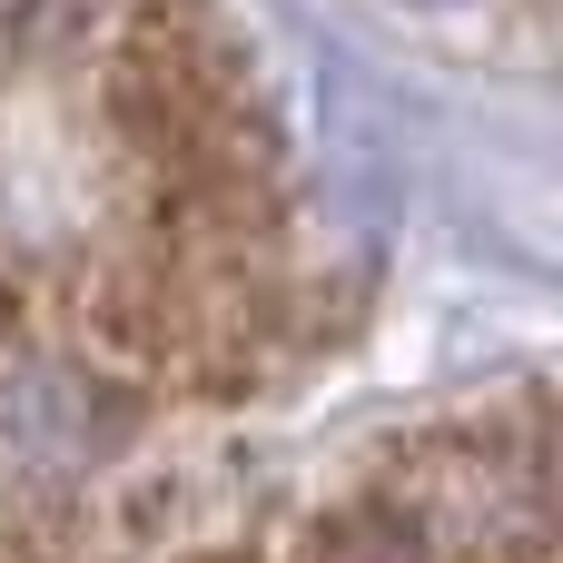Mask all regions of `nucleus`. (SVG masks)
<instances>
[{
  "mask_svg": "<svg viewBox=\"0 0 563 563\" xmlns=\"http://www.w3.org/2000/svg\"><path fill=\"white\" fill-rule=\"evenodd\" d=\"M435 563H554V416L544 386L426 416L366 465Z\"/></svg>",
  "mask_w": 563,
  "mask_h": 563,
  "instance_id": "f257e3e1",
  "label": "nucleus"
},
{
  "mask_svg": "<svg viewBox=\"0 0 563 563\" xmlns=\"http://www.w3.org/2000/svg\"><path fill=\"white\" fill-rule=\"evenodd\" d=\"M277 563H435V554H426L416 515H406L376 475H356L336 505H317L307 525H287Z\"/></svg>",
  "mask_w": 563,
  "mask_h": 563,
  "instance_id": "f03ea898",
  "label": "nucleus"
}]
</instances>
